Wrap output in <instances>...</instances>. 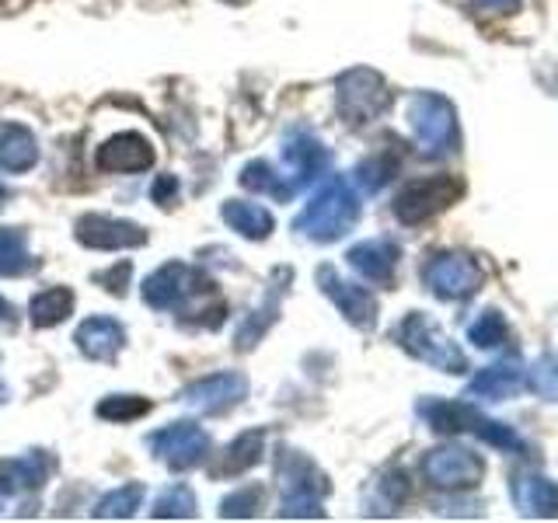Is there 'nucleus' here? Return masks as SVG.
<instances>
[{"mask_svg": "<svg viewBox=\"0 0 558 523\" xmlns=\"http://www.w3.org/2000/svg\"><path fill=\"white\" fill-rule=\"evenodd\" d=\"M356 220H360V199L353 185L342 174H331L311 196L304 214L293 220V231H301L311 241H339L342 234L353 231Z\"/></svg>", "mask_w": 558, "mask_h": 523, "instance_id": "obj_1", "label": "nucleus"}, {"mask_svg": "<svg viewBox=\"0 0 558 523\" xmlns=\"http://www.w3.org/2000/svg\"><path fill=\"white\" fill-rule=\"evenodd\" d=\"M279 492H283V499H279V516H287V520L325 516L322 499L328 496V478L318 464L304 458V453L287 450L283 458H279Z\"/></svg>", "mask_w": 558, "mask_h": 523, "instance_id": "obj_2", "label": "nucleus"}, {"mask_svg": "<svg viewBox=\"0 0 558 523\" xmlns=\"http://www.w3.org/2000/svg\"><path fill=\"white\" fill-rule=\"evenodd\" d=\"M409 122H412L415 144L426 157H447L461 144L458 112H453V105L444 95L418 92L409 101Z\"/></svg>", "mask_w": 558, "mask_h": 523, "instance_id": "obj_3", "label": "nucleus"}, {"mask_svg": "<svg viewBox=\"0 0 558 523\" xmlns=\"http://www.w3.org/2000/svg\"><path fill=\"white\" fill-rule=\"evenodd\" d=\"M398 342L409 356L423 360L444 374L468 370V356L458 349V342H453L450 336H444V331L436 328V321L423 311H412L409 318L398 325Z\"/></svg>", "mask_w": 558, "mask_h": 523, "instance_id": "obj_4", "label": "nucleus"}, {"mask_svg": "<svg viewBox=\"0 0 558 523\" xmlns=\"http://www.w3.org/2000/svg\"><path fill=\"white\" fill-rule=\"evenodd\" d=\"M336 101H339V115L349 126H366V122H374L391 105V92L388 81L377 70L353 66L336 81Z\"/></svg>", "mask_w": 558, "mask_h": 523, "instance_id": "obj_5", "label": "nucleus"}, {"mask_svg": "<svg viewBox=\"0 0 558 523\" xmlns=\"http://www.w3.org/2000/svg\"><path fill=\"white\" fill-rule=\"evenodd\" d=\"M464 196V182L453 174H433V179L409 182L398 192L395 199V217L401 223H423L436 214H444L447 206H453Z\"/></svg>", "mask_w": 558, "mask_h": 523, "instance_id": "obj_6", "label": "nucleus"}, {"mask_svg": "<svg viewBox=\"0 0 558 523\" xmlns=\"http://www.w3.org/2000/svg\"><path fill=\"white\" fill-rule=\"evenodd\" d=\"M199 293H214V287H209V279L203 272L185 266V262H168V266L150 272L144 283V301L154 311H174Z\"/></svg>", "mask_w": 558, "mask_h": 523, "instance_id": "obj_7", "label": "nucleus"}, {"mask_svg": "<svg viewBox=\"0 0 558 523\" xmlns=\"http://www.w3.org/2000/svg\"><path fill=\"white\" fill-rule=\"evenodd\" d=\"M423 279L440 301H464V296H471L482 287V269L471 255L440 252L426 262Z\"/></svg>", "mask_w": 558, "mask_h": 523, "instance_id": "obj_8", "label": "nucleus"}, {"mask_svg": "<svg viewBox=\"0 0 558 523\" xmlns=\"http://www.w3.org/2000/svg\"><path fill=\"white\" fill-rule=\"evenodd\" d=\"M154 458H161L171 471H192L209 458V433L196 423H171L150 436Z\"/></svg>", "mask_w": 558, "mask_h": 523, "instance_id": "obj_9", "label": "nucleus"}, {"mask_svg": "<svg viewBox=\"0 0 558 523\" xmlns=\"http://www.w3.org/2000/svg\"><path fill=\"white\" fill-rule=\"evenodd\" d=\"M423 475L433 488L458 492V488H475L482 482L485 461L464 447H436L423 458Z\"/></svg>", "mask_w": 558, "mask_h": 523, "instance_id": "obj_10", "label": "nucleus"}, {"mask_svg": "<svg viewBox=\"0 0 558 523\" xmlns=\"http://www.w3.org/2000/svg\"><path fill=\"white\" fill-rule=\"evenodd\" d=\"M244 394H248V377L234 374V370H223L214 377H203L196 384H189L182 391V401L189 409H196L203 415H223L231 412L234 405H241Z\"/></svg>", "mask_w": 558, "mask_h": 523, "instance_id": "obj_11", "label": "nucleus"}, {"mask_svg": "<svg viewBox=\"0 0 558 523\" xmlns=\"http://www.w3.org/2000/svg\"><path fill=\"white\" fill-rule=\"evenodd\" d=\"M74 234L81 244L98 248V252H122V248H140V244H147V231L140 223L101 217V214H84L74 227Z\"/></svg>", "mask_w": 558, "mask_h": 523, "instance_id": "obj_12", "label": "nucleus"}, {"mask_svg": "<svg viewBox=\"0 0 558 523\" xmlns=\"http://www.w3.org/2000/svg\"><path fill=\"white\" fill-rule=\"evenodd\" d=\"M318 283H322V290L331 296V301H336V307L345 314V321H353L356 328H371L374 325V318H377V301L363 287L345 283V279L336 269H331V266H322L318 269Z\"/></svg>", "mask_w": 558, "mask_h": 523, "instance_id": "obj_13", "label": "nucleus"}, {"mask_svg": "<svg viewBox=\"0 0 558 523\" xmlns=\"http://www.w3.org/2000/svg\"><path fill=\"white\" fill-rule=\"evenodd\" d=\"M283 161L293 171L290 174V185L293 188H304L307 182H314L328 168V150L322 147V139H314L307 130H293L283 139Z\"/></svg>", "mask_w": 558, "mask_h": 523, "instance_id": "obj_14", "label": "nucleus"}, {"mask_svg": "<svg viewBox=\"0 0 558 523\" xmlns=\"http://www.w3.org/2000/svg\"><path fill=\"white\" fill-rule=\"evenodd\" d=\"M398 244L388 238H377V241H363L349 248V266H353L363 279L380 287H391L395 283V266H398Z\"/></svg>", "mask_w": 558, "mask_h": 523, "instance_id": "obj_15", "label": "nucleus"}, {"mask_svg": "<svg viewBox=\"0 0 558 523\" xmlns=\"http://www.w3.org/2000/svg\"><path fill=\"white\" fill-rule=\"evenodd\" d=\"M154 165V147L140 133H116L98 147L101 171H147Z\"/></svg>", "mask_w": 558, "mask_h": 523, "instance_id": "obj_16", "label": "nucleus"}, {"mask_svg": "<svg viewBox=\"0 0 558 523\" xmlns=\"http://www.w3.org/2000/svg\"><path fill=\"white\" fill-rule=\"evenodd\" d=\"M74 342H77V349L84 356L112 363L122 353V345H126V328H122L116 318H87L77 328Z\"/></svg>", "mask_w": 558, "mask_h": 523, "instance_id": "obj_17", "label": "nucleus"}, {"mask_svg": "<svg viewBox=\"0 0 558 523\" xmlns=\"http://www.w3.org/2000/svg\"><path fill=\"white\" fill-rule=\"evenodd\" d=\"M513 502L523 516L555 520L558 516V482H548L541 475H517Z\"/></svg>", "mask_w": 558, "mask_h": 523, "instance_id": "obj_18", "label": "nucleus"}, {"mask_svg": "<svg viewBox=\"0 0 558 523\" xmlns=\"http://www.w3.org/2000/svg\"><path fill=\"white\" fill-rule=\"evenodd\" d=\"M527 377H523L520 363H493L478 370L468 384V398H493V401H502V398H513Z\"/></svg>", "mask_w": 558, "mask_h": 523, "instance_id": "obj_19", "label": "nucleus"}, {"mask_svg": "<svg viewBox=\"0 0 558 523\" xmlns=\"http://www.w3.org/2000/svg\"><path fill=\"white\" fill-rule=\"evenodd\" d=\"M35 161H39V144H35L32 130L17 126V122H4L0 126V168L22 174L35 168Z\"/></svg>", "mask_w": 558, "mask_h": 523, "instance_id": "obj_20", "label": "nucleus"}, {"mask_svg": "<svg viewBox=\"0 0 558 523\" xmlns=\"http://www.w3.org/2000/svg\"><path fill=\"white\" fill-rule=\"evenodd\" d=\"M262 453H266V433L262 429H248L241 433L238 440L220 453V461L214 464V475L217 478H234L241 471H248L262 461Z\"/></svg>", "mask_w": 558, "mask_h": 523, "instance_id": "obj_21", "label": "nucleus"}, {"mask_svg": "<svg viewBox=\"0 0 558 523\" xmlns=\"http://www.w3.org/2000/svg\"><path fill=\"white\" fill-rule=\"evenodd\" d=\"M49 453L43 450H28V453H17V458L4 461V482L11 488H22V492H35L39 485H46L49 478Z\"/></svg>", "mask_w": 558, "mask_h": 523, "instance_id": "obj_22", "label": "nucleus"}, {"mask_svg": "<svg viewBox=\"0 0 558 523\" xmlns=\"http://www.w3.org/2000/svg\"><path fill=\"white\" fill-rule=\"evenodd\" d=\"M223 220H227V227H234V231L241 238H248V241L269 238L272 227H276L269 209H262L258 203H238V199L223 203Z\"/></svg>", "mask_w": 558, "mask_h": 523, "instance_id": "obj_23", "label": "nucleus"}, {"mask_svg": "<svg viewBox=\"0 0 558 523\" xmlns=\"http://www.w3.org/2000/svg\"><path fill=\"white\" fill-rule=\"evenodd\" d=\"M66 314H74V290H66V287L35 293L28 304V318L35 328H57L60 321H66Z\"/></svg>", "mask_w": 558, "mask_h": 523, "instance_id": "obj_24", "label": "nucleus"}, {"mask_svg": "<svg viewBox=\"0 0 558 523\" xmlns=\"http://www.w3.org/2000/svg\"><path fill=\"white\" fill-rule=\"evenodd\" d=\"M35 269L28 234L22 227H0V276H25Z\"/></svg>", "mask_w": 558, "mask_h": 523, "instance_id": "obj_25", "label": "nucleus"}, {"mask_svg": "<svg viewBox=\"0 0 558 523\" xmlns=\"http://www.w3.org/2000/svg\"><path fill=\"white\" fill-rule=\"evenodd\" d=\"M241 185L244 188H252V192H262V196H272L279 203H287L293 196V185L283 182V174H279L269 161H252V165H244L241 171Z\"/></svg>", "mask_w": 558, "mask_h": 523, "instance_id": "obj_26", "label": "nucleus"}, {"mask_svg": "<svg viewBox=\"0 0 558 523\" xmlns=\"http://www.w3.org/2000/svg\"><path fill=\"white\" fill-rule=\"evenodd\" d=\"M140 502H144V485H122L98 499L95 520H130L140 510Z\"/></svg>", "mask_w": 558, "mask_h": 523, "instance_id": "obj_27", "label": "nucleus"}, {"mask_svg": "<svg viewBox=\"0 0 558 523\" xmlns=\"http://www.w3.org/2000/svg\"><path fill=\"white\" fill-rule=\"evenodd\" d=\"M196 516V496L189 485H171L154 499V520H192Z\"/></svg>", "mask_w": 558, "mask_h": 523, "instance_id": "obj_28", "label": "nucleus"}, {"mask_svg": "<svg viewBox=\"0 0 558 523\" xmlns=\"http://www.w3.org/2000/svg\"><path fill=\"white\" fill-rule=\"evenodd\" d=\"M409 496V482L401 471H388L374 482V496H371V513H395L401 502Z\"/></svg>", "mask_w": 558, "mask_h": 523, "instance_id": "obj_29", "label": "nucleus"}, {"mask_svg": "<svg viewBox=\"0 0 558 523\" xmlns=\"http://www.w3.org/2000/svg\"><path fill=\"white\" fill-rule=\"evenodd\" d=\"M395 168H398V157L395 154H377V157H366V161L356 168L353 179H356V185L363 192H380L384 185L391 182Z\"/></svg>", "mask_w": 558, "mask_h": 523, "instance_id": "obj_30", "label": "nucleus"}, {"mask_svg": "<svg viewBox=\"0 0 558 523\" xmlns=\"http://www.w3.org/2000/svg\"><path fill=\"white\" fill-rule=\"evenodd\" d=\"M95 412L101 418H109V423H130V418L150 412V401L140 394H112V398H101Z\"/></svg>", "mask_w": 558, "mask_h": 523, "instance_id": "obj_31", "label": "nucleus"}, {"mask_svg": "<svg viewBox=\"0 0 558 523\" xmlns=\"http://www.w3.org/2000/svg\"><path fill=\"white\" fill-rule=\"evenodd\" d=\"M262 499H266V488L262 485H244L238 492H231L223 502H220V516L223 520H248L258 513Z\"/></svg>", "mask_w": 558, "mask_h": 523, "instance_id": "obj_32", "label": "nucleus"}, {"mask_svg": "<svg viewBox=\"0 0 558 523\" xmlns=\"http://www.w3.org/2000/svg\"><path fill=\"white\" fill-rule=\"evenodd\" d=\"M506 336H510V328H506L502 314L499 311H482L475 321L468 328V339L482 345V349H493V345H502Z\"/></svg>", "mask_w": 558, "mask_h": 523, "instance_id": "obj_33", "label": "nucleus"}, {"mask_svg": "<svg viewBox=\"0 0 558 523\" xmlns=\"http://www.w3.org/2000/svg\"><path fill=\"white\" fill-rule=\"evenodd\" d=\"M527 384L541 394V398H548L555 401L558 398V353H545L534 366H531V374H527Z\"/></svg>", "mask_w": 558, "mask_h": 523, "instance_id": "obj_34", "label": "nucleus"}, {"mask_svg": "<svg viewBox=\"0 0 558 523\" xmlns=\"http://www.w3.org/2000/svg\"><path fill=\"white\" fill-rule=\"evenodd\" d=\"M272 318H276V304H266L262 311H255L252 318L244 321V328H238V349H252L262 339L266 325H272Z\"/></svg>", "mask_w": 558, "mask_h": 523, "instance_id": "obj_35", "label": "nucleus"}, {"mask_svg": "<svg viewBox=\"0 0 558 523\" xmlns=\"http://www.w3.org/2000/svg\"><path fill=\"white\" fill-rule=\"evenodd\" d=\"M130 272H133V266H130V262H119L116 269L101 272L98 279H101V287H109V293L122 296V293H126V279H130Z\"/></svg>", "mask_w": 558, "mask_h": 523, "instance_id": "obj_36", "label": "nucleus"}, {"mask_svg": "<svg viewBox=\"0 0 558 523\" xmlns=\"http://www.w3.org/2000/svg\"><path fill=\"white\" fill-rule=\"evenodd\" d=\"M174 188H179V182H174L171 174H165L161 182H154V199H157V203H168Z\"/></svg>", "mask_w": 558, "mask_h": 523, "instance_id": "obj_37", "label": "nucleus"}, {"mask_svg": "<svg viewBox=\"0 0 558 523\" xmlns=\"http://www.w3.org/2000/svg\"><path fill=\"white\" fill-rule=\"evenodd\" d=\"M475 4L488 8V11H502V14H510L520 8V0H475Z\"/></svg>", "mask_w": 558, "mask_h": 523, "instance_id": "obj_38", "label": "nucleus"}, {"mask_svg": "<svg viewBox=\"0 0 558 523\" xmlns=\"http://www.w3.org/2000/svg\"><path fill=\"white\" fill-rule=\"evenodd\" d=\"M4 321H11V304L0 296V325H4Z\"/></svg>", "mask_w": 558, "mask_h": 523, "instance_id": "obj_39", "label": "nucleus"}, {"mask_svg": "<svg viewBox=\"0 0 558 523\" xmlns=\"http://www.w3.org/2000/svg\"><path fill=\"white\" fill-rule=\"evenodd\" d=\"M8 401V388H4V380H0V405Z\"/></svg>", "mask_w": 558, "mask_h": 523, "instance_id": "obj_40", "label": "nucleus"}, {"mask_svg": "<svg viewBox=\"0 0 558 523\" xmlns=\"http://www.w3.org/2000/svg\"><path fill=\"white\" fill-rule=\"evenodd\" d=\"M4 199H8V188H4V185H0V203H4Z\"/></svg>", "mask_w": 558, "mask_h": 523, "instance_id": "obj_41", "label": "nucleus"}, {"mask_svg": "<svg viewBox=\"0 0 558 523\" xmlns=\"http://www.w3.org/2000/svg\"><path fill=\"white\" fill-rule=\"evenodd\" d=\"M0 510H4V485H0Z\"/></svg>", "mask_w": 558, "mask_h": 523, "instance_id": "obj_42", "label": "nucleus"}]
</instances>
